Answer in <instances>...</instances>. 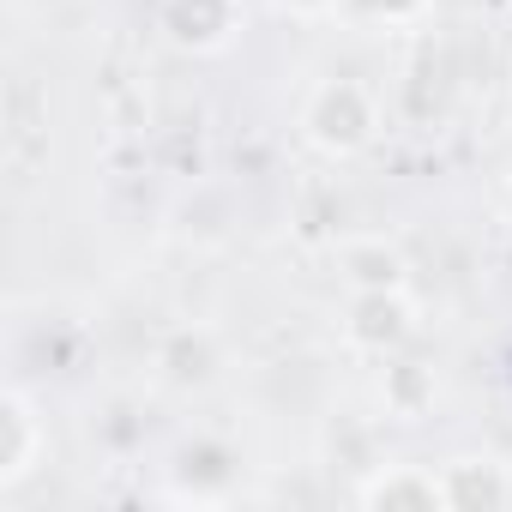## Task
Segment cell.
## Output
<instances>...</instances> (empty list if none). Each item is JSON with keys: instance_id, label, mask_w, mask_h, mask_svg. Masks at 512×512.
<instances>
[{"instance_id": "6da1fadb", "label": "cell", "mask_w": 512, "mask_h": 512, "mask_svg": "<svg viewBox=\"0 0 512 512\" xmlns=\"http://www.w3.org/2000/svg\"><path fill=\"white\" fill-rule=\"evenodd\" d=\"M7 452H0V488H19L31 470H37V458L49 452V434H43V422H37V404H31V392L25 386H13L7 392Z\"/></svg>"}]
</instances>
